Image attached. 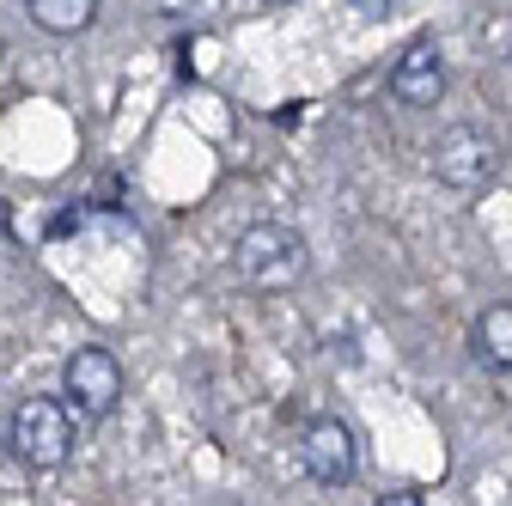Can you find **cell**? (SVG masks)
<instances>
[{
    "label": "cell",
    "instance_id": "obj_1",
    "mask_svg": "<svg viewBox=\"0 0 512 506\" xmlns=\"http://www.w3.org/2000/svg\"><path fill=\"white\" fill-rule=\"evenodd\" d=\"M305 263H311V250H305V232L287 226V220H256L238 232L232 244V269L244 287L256 293H287L293 281H305Z\"/></svg>",
    "mask_w": 512,
    "mask_h": 506
},
{
    "label": "cell",
    "instance_id": "obj_2",
    "mask_svg": "<svg viewBox=\"0 0 512 506\" xmlns=\"http://www.w3.org/2000/svg\"><path fill=\"white\" fill-rule=\"evenodd\" d=\"M500 141L488 129H476V122H452L439 141H433V177L464 189V196H476V189H488L500 177Z\"/></svg>",
    "mask_w": 512,
    "mask_h": 506
},
{
    "label": "cell",
    "instance_id": "obj_3",
    "mask_svg": "<svg viewBox=\"0 0 512 506\" xmlns=\"http://www.w3.org/2000/svg\"><path fill=\"white\" fill-rule=\"evenodd\" d=\"M13 446L31 470H61L74 452V415L55 397H25L13 415Z\"/></svg>",
    "mask_w": 512,
    "mask_h": 506
},
{
    "label": "cell",
    "instance_id": "obj_4",
    "mask_svg": "<svg viewBox=\"0 0 512 506\" xmlns=\"http://www.w3.org/2000/svg\"><path fill=\"white\" fill-rule=\"evenodd\" d=\"M299 458H305V476L317 488H348L360 476V439L342 415H317L299 439Z\"/></svg>",
    "mask_w": 512,
    "mask_h": 506
},
{
    "label": "cell",
    "instance_id": "obj_5",
    "mask_svg": "<svg viewBox=\"0 0 512 506\" xmlns=\"http://www.w3.org/2000/svg\"><path fill=\"white\" fill-rule=\"evenodd\" d=\"M61 391H68V403L80 415H92V421L110 415L116 397H122V366H116V354L110 348H74L68 366H61Z\"/></svg>",
    "mask_w": 512,
    "mask_h": 506
},
{
    "label": "cell",
    "instance_id": "obj_6",
    "mask_svg": "<svg viewBox=\"0 0 512 506\" xmlns=\"http://www.w3.org/2000/svg\"><path fill=\"white\" fill-rule=\"evenodd\" d=\"M439 92H445L439 43H433V37H415V43L397 55V68H391V98L409 104V110H427V104H439Z\"/></svg>",
    "mask_w": 512,
    "mask_h": 506
},
{
    "label": "cell",
    "instance_id": "obj_7",
    "mask_svg": "<svg viewBox=\"0 0 512 506\" xmlns=\"http://www.w3.org/2000/svg\"><path fill=\"white\" fill-rule=\"evenodd\" d=\"M470 354L494 372H512V305H488L476 330H470Z\"/></svg>",
    "mask_w": 512,
    "mask_h": 506
},
{
    "label": "cell",
    "instance_id": "obj_8",
    "mask_svg": "<svg viewBox=\"0 0 512 506\" xmlns=\"http://www.w3.org/2000/svg\"><path fill=\"white\" fill-rule=\"evenodd\" d=\"M31 25H43L49 37H80L98 19V0H25Z\"/></svg>",
    "mask_w": 512,
    "mask_h": 506
},
{
    "label": "cell",
    "instance_id": "obj_9",
    "mask_svg": "<svg viewBox=\"0 0 512 506\" xmlns=\"http://www.w3.org/2000/svg\"><path fill=\"white\" fill-rule=\"evenodd\" d=\"M354 7H360V19H391L397 0H354Z\"/></svg>",
    "mask_w": 512,
    "mask_h": 506
},
{
    "label": "cell",
    "instance_id": "obj_10",
    "mask_svg": "<svg viewBox=\"0 0 512 506\" xmlns=\"http://www.w3.org/2000/svg\"><path fill=\"white\" fill-rule=\"evenodd\" d=\"M263 7H293V0H263Z\"/></svg>",
    "mask_w": 512,
    "mask_h": 506
},
{
    "label": "cell",
    "instance_id": "obj_11",
    "mask_svg": "<svg viewBox=\"0 0 512 506\" xmlns=\"http://www.w3.org/2000/svg\"><path fill=\"white\" fill-rule=\"evenodd\" d=\"M0 55H7V37H0Z\"/></svg>",
    "mask_w": 512,
    "mask_h": 506
}]
</instances>
